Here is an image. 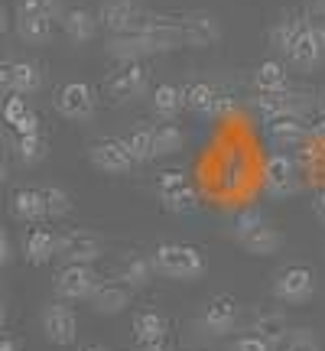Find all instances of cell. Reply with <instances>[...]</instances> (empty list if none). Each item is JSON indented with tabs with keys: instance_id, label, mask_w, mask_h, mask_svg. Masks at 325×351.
Wrapping results in <instances>:
<instances>
[{
	"instance_id": "1",
	"label": "cell",
	"mask_w": 325,
	"mask_h": 351,
	"mask_svg": "<svg viewBox=\"0 0 325 351\" xmlns=\"http://www.w3.org/2000/svg\"><path fill=\"white\" fill-rule=\"evenodd\" d=\"M231 234H234L241 247H244L248 254H254V257H270V254H276L280 247H283V238H280L276 225L267 218V215L257 212V208L241 212L238 218H234Z\"/></svg>"
},
{
	"instance_id": "37",
	"label": "cell",
	"mask_w": 325,
	"mask_h": 351,
	"mask_svg": "<svg viewBox=\"0 0 325 351\" xmlns=\"http://www.w3.org/2000/svg\"><path fill=\"white\" fill-rule=\"evenodd\" d=\"M231 351H276V345L274 341H267V339H261V335H254V332H248V335L234 339Z\"/></svg>"
},
{
	"instance_id": "3",
	"label": "cell",
	"mask_w": 325,
	"mask_h": 351,
	"mask_svg": "<svg viewBox=\"0 0 325 351\" xmlns=\"http://www.w3.org/2000/svg\"><path fill=\"white\" fill-rule=\"evenodd\" d=\"M153 189H156V199H160V205L166 212L189 215L199 208L195 189H192V182L186 179V173H179V169H162V173L153 179Z\"/></svg>"
},
{
	"instance_id": "38",
	"label": "cell",
	"mask_w": 325,
	"mask_h": 351,
	"mask_svg": "<svg viewBox=\"0 0 325 351\" xmlns=\"http://www.w3.org/2000/svg\"><path fill=\"white\" fill-rule=\"evenodd\" d=\"M16 10L43 13V16L56 20V16H59V0H20V7H16Z\"/></svg>"
},
{
	"instance_id": "44",
	"label": "cell",
	"mask_w": 325,
	"mask_h": 351,
	"mask_svg": "<svg viewBox=\"0 0 325 351\" xmlns=\"http://www.w3.org/2000/svg\"><path fill=\"white\" fill-rule=\"evenodd\" d=\"M7 328V302H3V296H0V332Z\"/></svg>"
},
{
	"instance_id": "29",
	"label": "cell",
	"mask_w": 325,
	"mask_h": 351,
	"mask_svg": "<svg viewBox=\"0 0 325 351\" xmlns=\"http://www.w3.org/2000/svg\"><path fill=\"white\" fill-rule=\"evenodd\" d=\"M134 335L137 341H162L169 335V319L156 309H143L134 315Z\"/></svg>"
},
{
	"instance_id": "27",
	"label": "cell",
	"mask_w": 325,
	"mask_h": 351,
	"mask_svg": "<svg viewBox=\"0 0 325 351\" xmlns=\"http://www.w3.org/2000/svg\"><path fill=\"white\" fill-rule=\"evenodd\" d=\"M309 26V20L302 16V13H283L280 20L274 23V29H270V43H274L280 52H287L296 39H300V33Z\"/></svg>"
},
{
	"instance_id": "16",
	"label": "cell",
	"mask_w": 325,
	"mask_h": 351,
	"mask_svg": "<svg viewBox=\"0 0 325 351\" xmlns=\"http://www.w3.org/2000/svg\"><path fill=\"white\" fill-rule=\"evenodd\" d=\"M43 88V69L36 62H3L0 65V91L7 95H33Z\"/></svg>"
},
{
	"instance_id": "31",
	"label": "cell",
	"mask_w": 325,
	"mask_h": 351,
	"mask_svg": "<svg viewBox=\"0 0 325 351\" xmlns=\"http://www.w3.org/2000/svg\"><path fill=\"white\" fill-rule=\"evenodd\" d=\"M153 280V263L150 257H140V254H130L124 263H121V283L130 289L147 287Z\"/></svg>"
},
{
	"instance_id": "20",
	"label": "cell",
	"mask_w": 325,
	"mask_h": 351,
	"mask_svg": "<svg viewBox=\"0 0 325 351\" xmlns=\"http://www.w3.org/2000/svg\"><path fill=\"white\" fill-rule=\"evenodd\" d=\"M108 52H111L117 62H140V59H147V56H156V46L150 43V36H147L143 29H134V33L114 36Z\"/></svg>"
},
{
	"instance_id": "8",
	"label": "cell",
	"mask_w": 325,
	"mask_h": 351,
	"mask_svg": "<svg viewBox=\"0 0 325 351\" xmlns=\"http://www.w3.org/2000/svg\"><path fill=\"white\" fill-rule=\"evenodd\" d=\"M179 26V46H192V49H205L215 46L221 39V26L212 13H186V16H176Z\"/></svg>"
},
{
	"instance_id": "24",
	"label": "cell",
	"mask_w": 325,
	"mask_h": 351,
	"mask_svg": "<svg viewBox=\"0 0 325 351\" xmlns=\"http://www.w3.org/2000/svg\"><path fill=\"white\" fill-rule=\"evenodd\" d=\"M62 29L72 43H91L98 33V16L85 7H72L62 13Z\"/></svg>"
},
{
	"instance_id": "40",
	"label": "cell",
	"mask_w": 325,
	"mask_h": 351,
	"mask_svg": "<svg viewBox=\"0 0 325 351\" xmlns=\"http://www.w3.org/2000/svg\"><path fill=\"white\" fill-rule=\"evenodd\" d=\"M313 212H315V218L325 225V189H319L315 192V199H313Z\"/></svg>"
},
{
	"instance_id": "2",
	"label": "cell",
	"mask_w": 325,
	"mask_h": 351,
	"mask_svg": "<svg viewBox=\"0 0 325 351\" xmlns=\"http://www.w3.org/2000/svg\"><path fill=\"white\" fill-rule=\"evenodd\" d=\"M153 274L169 276V280H199L205 274V257L199 247L182 244V241H166L150 254Z\"/></svg>"
},
{
	"instance_id": "6",
	"label": "cell",
	"mask_w": 325,
	"mask_h": 351,
	"mask_svg": "<svg viewBox=\"0 0 325 351\" xmlns=\"http://www.w3.org/2000/svg\"><path fill=\"white\" fill-rule=\"evenodd\" d=\"M101 254H104L101 238L91 231L72 228V231L56 234V257H62L65 263H95Z\"/></svg>"
},
{
	"instance_id": "28",
	"label": "cell",
	"mask_w": 325,
	"mask_h": 351,
	"mask_svg": "<svg viewBox=\"0 0 325 351\" xmlns=\"http://www.w3.org/2000/svg\"><path fill=\"white\" fill-rule=\"evenodd\" d=\"M254 85L261 88L263 95H280V91H287L289 88V72L283 62H261L257 65V72H254Z\"/></svg>"
},
{
	"instance_id": "33",
	"label": "cell",
	"mask_w": 325,
	"mask_h": 351,
	"mask_svg": "<svg viewBox=\"0 0 325 351\" xmlns=\"http://www.w3.org/2000/svg\"><path fill=\"white\" fill-rule=\"evenodd\" d=\"M153 143H156V156H173V153L182 150L186 137L173 121H162V124L153 127Z\"/></svg>"
},
{
	"instance_id": "15",
	"label": "cell",
	"mask_w": 325,
	"mask_h": 351,
	"mask_svg": "<svg viewBox=\"0 0 325 351\" xmlns=\"http://www.w3.org/2000/svg\"><path fill=\"white\" fill-rule=\"evenodd\" d=\"M143 13L134 0H104L98 10V26L104 29H111L114 36H121V33H134L143 20Z\"/></svg>"
},
{
	"instance_id": "7",
	"label": "cell",
	"mask_w": 325,
	"mask_h": 351,
	"mask_svg": "<svg viewBox=\"0 0 325 351\" xmlns=\"http://www.w3.org/2000/svg\"><path fill=\"white\" fill-rule=\"evenodd\" d=\"M101 276L91 270V263H65L59 276H56V293L62 302H78L88 300L91 289L98 287Z\"/></svg>"
},
{
	"instance_id": "43",
	"label": "cell",
	"mask_w": 325,
	"mask_h": 351,
	"mask_svg": "<svg viewBox=\"0 0 325 351\" xmlns=\"http://www.w3.org/2000/svg\"><path fill=\"white\" fill-rule=\"evenodd\" d=\"M7 176H10V163H7V153L0 150V186L7 182Z\"/></svg>"
},
{
	"instance_id": "36",
	"label": "cell",
	"mask_w": 325,
	"mask_h": 351,
	"mask_svg": "<svg viewBox=\"0 0 325 351\" xmlns=\"http://www.w3.org/2000/svg\"><path fill=\"white\" fill-rule=\"evenodd\" d=\"M283 351H322V348H319V339L309 328H296V332H287Z\"/></svg>"
},
{
	"instance_id": "18",
	"label": "cell",
	"mask_w": 325,
	"mask_h": 351,
	"mask_svg": "<svg viewBox=\"0 0 325 351\" xmlns=\"http://www.w3.org/2000/svg\"><path fill=\"white\" fill-rule=\"evenodd\" d=\"M199 322L208 335H228L234 328V322H238V302L231 296H215L212 302H205Z\"/></svg>"
},
{
	"instance_id": "41",
	"label": "cell",
	"mask_w": 325,
	"mask_h": 351,
	"mask_svg": "<svg viewBox=\"0 0 325 351\" xmlns=\"http://www.w3.org/2000/svg\"><path fill=\"white\" fill-rule=\"evenodd\" d=\"M7 261H10V241H7L3 228H0V270L7 267Z\"/></svg>"
},
{
	"instance_id": "13",
	"label": "cell",
	"mask_w": 325,
	"mask_h": 351,
	"mask_svg": "<svg viewBox=\"0 0 325 351\" xmlns=\"http://www.w3.org/2000/svg\"><path fill=\"white\" fill-rule=\"evenodd\" d=\"M287 62L293 65V69H300V72H313V69H319L325 59V39L322 33L313 26V20H309V26L300 33V39L289 46L287 52Z\"/></svg>"
},
{
	"instance_id": "5",
	"label": "cell",
	"mask_w": 325,
	"mask_h": 351,
	"mask_svg": "<svg viewBox=\"0 0 325 351\" xmlns=\"http://www.w3.org/2000/svg\"><path fill=\"white\" fill-rule=\"evenodd\" d=\"M270 289H274V300L280 302H306L315 293V274L302 263H289L274 274Z\"/></svg>"
},
{
	"instance_id": "26",
	"label": "cell",
	"mask_w": 325,
	"mask_h": 351,
	"mask_svg": "<svg viewBox=\"0 0 325 351\" xmlns=\"http://www.w3.org/2000/svg\"><path fill=\"white\" fill-rule=\"evenodd\" d=\"M52 23L49 16L43 13H29V10H16V33L23 43H33V46H43L46 39L52 36Z\"/></svg>"
},
{
	"instance_id": "17",
	"label": "cell",
	"mask_w": 325,
	"mask_h": 351,
	"mask_svg": "<svg viewBox=\"0 0 325 351\" xmlns=\"http://www.w3.org/2000/svg\"><path fill=\"white\" fill-rule=\"evenodd\" d=\"M130 296H134V289L124 287L121 280H98V287L91 289L88 302L98 315H117L130 306Z\"/></svg>"
},
{
	"instance_id": "9",
	"label": "cell",
	"mask_w": 325,
	"mask_h": 351,
	"mask_svg": "<svg viewBox=\"0 0 325 351\" xmlns=\"http://www.w3.org/2000/svg\"><path fill=\"white\" fill-rule=\"evenodd\" d=\"M56 108H59V114H62L65 121H88V117H95V111H98V98H95L91 85L69 82V85L59 88Z\"/></svg>"
},
{
	"instance_id": "32",
	"label": "cell",
	"mask_w": 325,
	"mask_h": 351,
	"mask_svg": "<svg viewBox=\"0 0 325 351\" xmlns=\"http://www.w3.org/2000/svg\"><path fill=\"white\" fill-rule=\"evenodd\" d=\"M182 111V95L176 85H156L153 91V114L162 121H176V114Z\"/></svg>"
},
{
	"instance_id": "23",
	"label": "cell",
	"mask_w": 325,
	"mask_h": 351,
	"mask_svg": "<svg viewBox=\"0 0 325 351\" xmlns=\"http://www.w3.org/2000/svg\"><path fill=\"white\" fill-rule=\"evenodd\" d=\"M10 212H13V218L23 221V225H39V221L46 218L39 189H16L10 199Z\"/></svg>"
},
{
	"instance_id": "39",
	"label": "cell",
	"mask_w": 325,
	"mask_h": 351,
	"mask_svg": "<svg viewBox=\"0 0 325 351\" xmlns=\"http://www.w3.org/2000/svg\"><path fill=\"white\" fill-rule=\"evenodd\" d=\"M0 351H23V345H20V339H16V335L0 332Z\"/></svg>"
},
{
	"instance_id": "12",
	"label": "cell",
	"mask_w": 325,
	"mask_h": 351,
	"mask_svg": "<svg viewBox=\"0 0 325 351\" xmlns=\"http://www.w3.org/2000/svg\"><path fill=\"white\" fill-rule=\"evenodd\" d=\"M179 95H182V108H189V111H195V114L218 117V114L231 111V98H228L225 91L212 88L208 82H189L186 88H179Z\"/></svg>"
},
{
	"instance_id": "47",
	"label": "cell",
	"mask_w": 325,
	"mask_h": 351,
	"mask_svg": "<svg viewBox=\"0 0 325 351\" xmlns=\"http://www.w3.org/2000/svg\"><path fill=\"white\" fill-rule=\"evenodd\" d=\"M82 351H108V348H101V345H88V348H82Z\"/></svg>"
},
{
	"instance_id": "22",
	"label": "cell",
	"mask_w": 325,
	"mask_h": 351,
	"mask_svg": "<svg viewBox=\"0 0 325 351\" xmlns=\"http://www.w3.org/2000/svg\"><path fill=\"white\" fill-rule=\"evenodd\" d=\"M263 134H267V140H270L274 147L289 150V147L302 143L306 124H302V117H280V121H267V124H263Z\"/></svg>"
},
{
	"instance_id": "35",
	"label": "cell",
	"mask_w": 325,
	"mask_h": 351,
	"mask_svg": "<svg viewBox=\"0 0 325 351\" xmlns=\"http://www.w3.org/2000/svg\"><path fill=\"white\" fill-rule=\"evenodd\" d=\"M39 195H43V208H46V218H65V215L72 212V195L59 186H46L39 189Z\"/></svg>"
},
{
	"instance_id": "25",
	"label": "cell",
	"mask_w": 325,
	"mask_h": 351,
	"mask_svg": "<svg viewBox=\"0 0 325 351\" xmlns=\"http://www.w3.org/2000/svg\"><path fill=\"white\" fill-rule=\"evenodd\" d=\"M10 150L20 163L33 166V163H39V160H46L49 140H46L43 130H36V134H10Z\"/></svg>"
},
{
	"instance_id": "45",
	"label": "cell",
	"mask_w": 325,
	"mask_h": 351,
	"mask_svg": "<svg viewBox=\"0 0 325 351\" xmlns=\"http://www.w3.org/2000/svg\"><path fill=\"white\" fill-rule=\"evenodd\" d=\"M313 26H325V0H322V7L315 10V20H313Z\"/></svg>"
},
{
	"instance_id": "4",
	"label": "cell",
	"mask_w": 325,
	"mask_h": 351,
	"mask_svg": "<svg viewBox=\"0 0 325 351\" xmlns=\"http://www.w3.org/2000/svg\"><path fill=\"white\" fill-rule=\"evenodd\" d=\"M150 88V69L143 62H121L111 75L104 78V91L111 101H134L140 95H147Z\"/></svg>"
},
{
	"instance_id": "14",
	"label": "cell",
	"mask_w": 325,
	"mask_h": 351,
	"mask_svg": "<svg viewBox=\"0 0 325 351\" xmlns=\"http://www.w3.org/2000/svg\"><path fill=\"white\" fill-rule=\"evenodd\" d=\"M263 189L274 195V199H283V195H293L296 189H300V169L296 163L283 156V153H276L267 160L263 166Z\"/></svg>"
},
{
	"instance_id": "34",
	"label": "cell",
	"mask_w": 325,
	"mask_h": 351,
	"mask_svg": "<svg viewBox=\"0 0 325 351\" xmlns=\"http://www.w3.org/2000/svg\"><path fill=\"white\" fill-rule=\"evenodd\" d=\"M250 332L261 335V339H267V341H274V345H280V341L287 339V319H283L280 313H263V315L254 319Z\"/></svg>"
},
{
	"instance_id": "30",
	"label": "cell",
	"mask_w": 325,
	"mask_h": 351,
	"mask_svg": "<svg viewBox=\"0 0 325 351\" xmlns=\"http://www.w3.org/2000/svg\"><path fill=\"white\" fill-rule=\"evenodd\" d=\"M124 147L130 150L134 163H153L156 160V143H153V127L150 124H137L130 134L124 137Z\"/></svg>"
},
{
	"instance_id": "19",
	"label": "cell",
	"mask_w": 325,
	"mask_h": 351,
	"mask_svg": "<svg viewBox=\"0 0 325 351\" xmlns=\"http://www.w3.org/2000/svg\"><path fill=\"white\" fill-rule=\"evenodd\" d=\"M0 121L10 127L13 134H36L43 130L39 127V114L26 104L23 95H7L3 104H0Z\"/></svg>"
},
{
	"instance_id": "10",
	"label": "cell",
	"mask_w": 325,
	"mask_h": 351,
	"mask_svg": "<svg viewBox=\"0 0 325 351\" xmlns=\"http://www.w3.org/2000/svg\"><path fill=\"white\" fill-rule=\"evenodd\" d=\"M88 160L91 166L98 169V173H108V176H124L130 173V166H134V156L130 150L124 147V140H95L91 147H88Z\"/></svg>"
},
{
	"instance_id": "46",
	"label": "cell",
	"mask_w": 325,
	"mask_h": 351,
	"mask_svg": "<svg viewBox=\"0 0 325 351\" xmlns=\"http://www.w3.org/2000/svg\"><path fill=\"white\" fill-rule=\"evenodd\" d=\"M7 23H10V20H7V10H3V7H0V33H3V29H7Z\"/></svg>"
},
{
	"instance_id": "21",
	"label": "cell",
	"mask_w": 325,
	"mask_h": 351,
	"mask_svg": "<svg viewBox=\"0 0 325 351\" xmlns=\"http://www.w3.org/2000/svg\"><path fill=\"white\" fill-rule=\"evenodd\" d=\"M23 257L29 263H36V267L49 263L52 257H56V234H52L49 228L33 225L23 234Z\"/></svg>"
},
{
	"instance_id": "11",
	"label": "cell",
	"mask_w": 325,
	"mask_h": 351,
	"mask_svg": "<svg viewBox=\"0 0 325 351\" xmlns=\"http://www.w3.org/2000/svg\"><path fill=\"white\" fill-rule=\"evenodd\" d=\"M43 332L52 345H75L78 339V315L72 306H65L62 300L49 302L43 309Z\"/></svg>"
},
{
	"instance_id": "42",
	"label": "cell",
	"mask_w": 325,
	"mask_h": 351,
	"mask_svg": "<svg viewBox=\"0 0 325 351\" xmlns=\"http://www.w3.org/2000/svg\"><path fill=\"white\" fill-rule=\"evenodd\" d=\"M134 351H169V345H166V339L162 341H137Z\"/></svg>"
},
{
	"instance_id": "48",
	"label": "cell",
	"mask_w": 325,
	"mask_h": 351,
	"mask_svg": "<svg viewBox=\"0 0 325 351\" xmlns=\"http://www.w3.org/2000/svg\"><path fill=\"white\" fill-rule=\"evenodd\" d=\"M315 29H319V33H322V39H325V26H315Z\"/></svg>"
}]
</instances>
